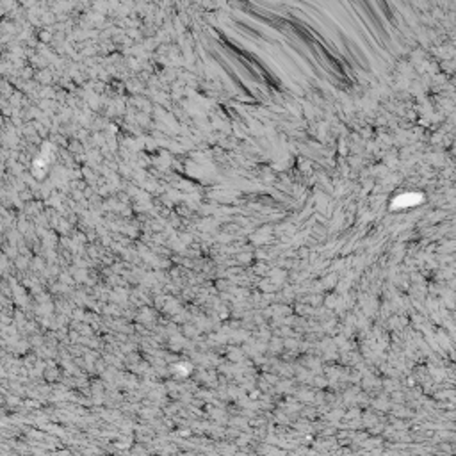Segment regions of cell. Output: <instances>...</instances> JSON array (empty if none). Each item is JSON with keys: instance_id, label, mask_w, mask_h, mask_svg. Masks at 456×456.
Returning a JSON list of instances; mask_svg holds the SVG:
<instances>
[{"instance_id": "cell-1", "label": "cell", "mask_w": 456, "mask_h": 456, "mask_svg": "<svg viewBox=\"0 0 456 456\" xmlns=\"http://www.w3.org/2000/svg\"><path fill=\"white\" fill-rule=\"evenodd\" d=\"M422 201V194H403V196H397L396 200H394L392 207L394 209H403V207H412V205H417Z\"/></svg>"}]
</instances>
